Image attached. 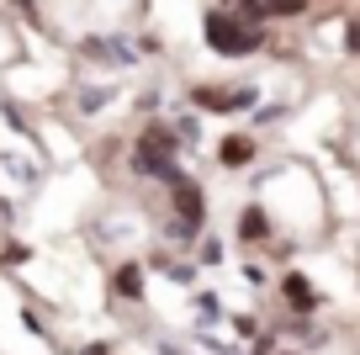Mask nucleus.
<instances>
[{"label": "nucleus", "instance_id": "1", "mask_svg": "<svg viewBox=\"0 0 360 355\" xmlns=\"http://www.w3.org/2000/svg\"><path fill=\"white\" fill-rule=\"evenodd\" d=\"M207 43H212L217 54L238 58V54H255V48H259V32H255V27H238L233 16H223V11H212V16H207Z\"/></svg>", "mask_w": 360, "mask_h": 355}, {"label": "nucleus", "instance_id": "2", "mask_svg": "<svg viewBox=\"0 0 360 355\" xmlns=\"http://www.w3.org/2000/svg\"><path fill=\"white\" fill-rule=\"evenodd\" d=\"M138 170H143V175H159V180H175V138L169 133H143V144H138Z\"/></svg>", "mask_w": 360, "mask_h": 355}, {"label": "nucleus", "instance_id": "3", "mask_svg": "<svg viewBox=\"0 0 360 355\" xmlns=\"http://www.w3.org/2000/svg\"><path fill=\"white\" fill-rule=\"evenodd\" d=\"M255 101H259L255 90H212V85L196 90V106L202 111H249Z\"/></svg>", "mask_w": 360, "mask_h": 355}, {"label": "nucleus", "instance_id": "4", "mask_svg": "<svg viewBox=\"0 0 360 355\" xmlns=\"http://www.w3.org/2000/svg\"><path fill=\"white\" fill-rule=\"evenodd\" d=\"M180 218H186V223H180V233H186V239L202 228V191H196V186H180Z\"/></svg>", "mask_w": 360, "mask_h": 355}, {"label": "nucleus", "instance_id": "5", "mask_svg": "<svg viewBox=\"0 0 360 355\" xmlns=\"http://www.w3.org/2000/svg\"><path fill=\"white\" fill-rule=\"evenodd\" d=\"M281 292L292 297V308H302V313H307V308H318V292L307 287L302 276H286V281H281Z\"/></svg>", "mask_w": 360, "mask_h": 355}, {"label": "nucleus", "instance_id": "6", "mask_svg": "<svg viewBox=\"0 0 360 355\" xmlns=\"http://www.w3.org/2000/svg\"><path fill=\"white\" fill-rule=\"evenodd\" d=\"M249 11H255V16H297V11H302V0H255Z\"/></svg>", "mask_w": 360, "mask_h": 355}, {"label": "nucleus", "instance_id": "7", "mask_svg": "<svg viewBox=\"0 0 360 355\" xmlns=\"http://www.w3.org/2000/svg\"><path fill=\"white\" fill-rule=\"evenodd\" d=\"M249 159H255V144H249V138H228L223 144V165H249Z\"/></svg>", "mask_w": 360, "mask_h": 355}, {"label": "nucleus", "instance_id": "8", "mask_svg": "<svg viewBox=\"0 0 360 355\" xmlns=\"http://www.w3.org/2000/svg\"><path fill=\"white\" fill-rule=\"evenodd\" d=\"M117 292H122V297H138V292H143V270L122 266V270H117Z\"/></svg>", "mask_w": 360, "mask_h": 355}, {"label": "nucleus", "instance_id": "9", "mask_svg": "<svg viewBox=\"0 0 360 355\" xmlns=\"http://www.w3.org/2000/svg\"><path fill=\"white\" fill-rule=\"evenodd\" d=\"M238 233H244V239H265V212L249 207V212H244V223H238Z\"/></svg>", "mask_w": 360, "mask_h": 355}, {"label": "nucleus", "instance_id": "10", "mask_svg": "<svg viewBox=\"0 0 360 355\" xmlns=\"http://www.w3.org/2000/svg\"><path fill=\"white\" fill-rule=\"evenodd\" d=\"M106 101H112V90H85V101H79V106L96 111V106H106Z\"/></svg>", "mask_w": 360, "mask_h": 355}, {"label": "nucleus", "instance_id": "11", "mask_svg": "<svg viewBox=\"0 0 360 355\" xmlns=\"http://www.w3.org/2000/svg\"><path fill=\"white\" fill-rule=\"evenodd\" d=\"M345 48H349V54H360V16L345 27Z\"/></svg>", "mask_w": 360, "mask_h": 355}]
</instances>
